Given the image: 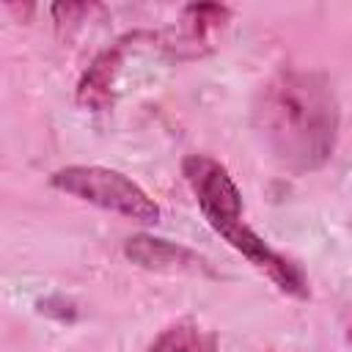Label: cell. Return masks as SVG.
<instances>
[{"label": "cell", "mask_w": 352, "mask_h": 352, "mask_svg": "<svg viewBox=\"0 0 352 352\" xmlns=\"http://www.w3.org/2000/svg\"><path fill=\"white\" fill-rule=\"evenodd\" d=\"M135 36H124L121 41H116L113 47L102 50L91 66L82 72L80 82H77V104L94 110V113H104L113 107V99H116V77L121 72V63H124V52L129 47Z\"/></svg>", "instance_id": "5b68a950"}, {"label": "cell", "mask_w": 352, "mask_h": 352, "mask_svg": "<svg viewBox=\"0 0 352 352\" xmlns=\"http://www.w3.org/2000/svg\"><path fill=\"white\" fill-rule=\"evenodd\" d=\"M148 352H217V336L195 319H179L151 341Z\"/></svg>", "instance_id": "52a82bcc"}, {"label": "cell", "mask_w": 352, "mask_h": 352, "mask_svg": "<svg viewBox=\"0 0 352 352\" xmlns=\"http://www.w3.org/2000/svg\"><path fill=\"white\" fill-rule=\"evenodd\" d=\"M253 118L272 157L294 173H308L336 151L341 104L324 72L283 69L261 85Z\"/></svg>", "instance_id": "6da1fadb"}, {"label": "cell", "mask_w": 352, "mask_h": 352, "mask_svg": "<svg viewBox=\"0 0 352 352\" xmlns=\"http://www.w3.org/2000/svg\"><path fill=\"white\" fill-rule=\"evenodd\" d=\"M50 184L66 195H74L85 204H94L99 209L116 212L121 217H129L135 223H157L160 206L154 198L135 184L129 176L113 168L102 165H66L50 176Z\"/></svg>", "instance_id": "3957f363"}, {"label": "cell", "mask_w": 352, "mask_h": 352, "mask_svg": "<svg viewBox=\"0 0 352 352\" xmlns=\"http://www.w3.org/2000/svg\"><path fill=\"white\" fill-rule=\"evenodd\" d=\"M182 173L201 206L206 223L236 250L242 253L256 270H261L280 292L305 300L308 297V278L305 272L292 264L286 256L272 250L245 220H242V192L226 165L206 154H190L182 162Z\"/></svg>", "instance_id": "7a4b0ae2"}, {"label": "cell", "mask_w": 352, "mask_h": 352, "mask_svg": "<svg viewBox=\"0 0 352 352\" xmlns=\"http://www.w3.org/2000/svg\"><path fill=\"white\" fill-rule=\"evenodd\" d=\"M231 19V8L220 3H192L184 6L179 30L165 47L176 58H198L212 50V33L223 30L226 22Z\"/></svg>", "instance_id": "277c9868"}, {"label": "cell", "mask_w": 352, "mask_h": 352, "mask_svg": "<svg viewBox=\"0 0 352 352\" xmlns=\"http://www.w3.org/2000/svg\"><path fill=\"white\" fill-rule=\"evenodd\" d=\"M124 256L143 267V270H157V272H198L206 270V261L192 253L184 245L157 239L148 234H135L124 242Z\"/></svg>", "instance_id": "8992f818"}]
</instances>
